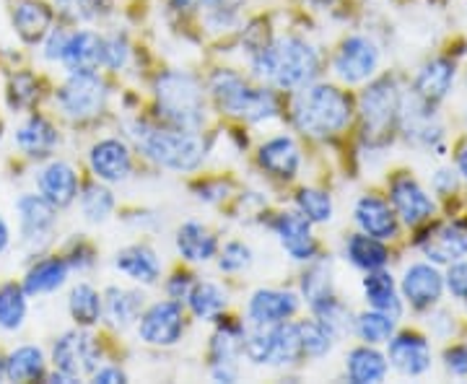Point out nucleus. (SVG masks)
I'll use <instances>...</instances> for the list:
<instances>
[{"mask_svg": "<svg viewBox=\"0 0 467 384\" xmlns=\"http://www.w3.org/2000/svg\"><path fill=\"white\" fill-rule=\"evenodd\" d=\"M252 70L278 88H304L319 73V55L299 36H281L273 45L254 50Z\"/></svg>", "mask_w": 467, "mask_h": 384, "instance_id": "obj_1", "label": "nucleus"}, {"mask_svg": "<svg viewBox=\"0 0 467 384\" xmlns=\"http://www.w3.org/2000/svg\"><path fill=\"white\" fill-rule=\"evenodd\" d=\"M353 118V104L335 86H304L294 101V122L301 133L312 138L343 133Z\"/></svg>", "mask_w": 467, "mask_h": 384, "instance_id": "obj_2", "label": "nucleus"}, {"mask_svg": "<svg viewBox=\"0 0 467 384\" xmlns=\"http://www.w3.org/2000/svg\"><path fill=\"white\" fill-rule=\"evenodd\" d=\"M133 138L143 153L159 167L174 169V171H195L205 159V143L195 135V130H180V128H149V125H133Z\"/></svg>", "mask_w": 467, "mask_h": 384, "instance_id": "obj_3", "label": "nucleus"}, {"mask_svg": "<svg viewBox=\"0 0 467 384\" xmlns=\"http://www.w3.org/2000/svg\"><path fill=\"white\" fill-rule=\"evenodd\" d=\"M156 101L171 128L198 130L205 119L201 84L182 70H169L156 78Z\"/></svg>", "mask_w": 467, "mask_h": 384, "instance_id": "obj_4", "label": "nucleus"}, {"mask_svg": "<svg viewBox=\"0 0 467 384\" xmlns=\"http://www.w3.org/2000/svg\"><path fill=\"white\" fill-rule=\"evenodd\" d=\"M211 94L216 104L232 118L263 122L278 115V99L267 88H252L234 70H216L211 78Z\"/></svg>", "mask_w": 467, "mask_h": 384, "instance_id": "obj_5", "label": "nucleus"}, {"mask_svg": "<svg viewBox=\"0 0 467 384\" xmlns=\"http://www.w3.org/2000/svg\"><path fill=\"white\" fill-rule=\"evenodd\" d=\"M400 88L395 78H379L361 94V119L364 135L371 146L387 143L400 119Z\"/></svg>", "mask_w": 467, "mask_h": 384, "instance_id": "obj_6", "label": "nucleus"}, {"mask_svg": "<svg viewBox=\"0 0 467 384\" xmlns=\"http://www.w3.org/2000/svg\"><path fill=\"white\" fill-rule=\"evenodd\" d=\"M57 107L70 119H91L99 115L107 101V86L97 73H70L57 91Z\"/></svg>", "mask_w": 467, "mask_h": 384, "instance_id": "obj_7", "label": "nucleus"}, {"mask_svg": "<svg viewBox=\"0 0 467 384\" xmlns=\"http://www.w3.org/2000/svg\"><path fill=\"white\" fill-rule=\"evenodd\" d=\"M52 364L60 374H66L67 379H78L84 374L97 371L99 364V346L94 343V337L88 333H66L57 337L55 348H52Z\"/></svg>", "mask_w": 467, "mask_h": 384, "instance_id": "obj_8", "label": "nucleus"}, {"mask_svg": "<svg viewBox=\"0 0 467 384\" xmlns=\"http://www.w3.org/2000/svg\"><path fill=\"white\" fill-rule=\"evenodd\" d=\"M184 333V319L182 306L177 301H156L153 306H149L140 322H138V335L143 343L149 346H174Z\"/></svg>", "mask_w": 467, "mask_h": 384, "instance_id": "obj_9", "label": "nucleus"}, {"mask_svg": "<svg viewBox=\"0 0 467 384\" xmlns=\"http://www.w3.org/2000/svg\"><path fill=\"white\" fill-rule=\"evenodd\" d=\"M379 66V50L367 36H348L335 55V73L346 84H361L374 76Z\"/></svg>", "mask_w": 467, "mask_h": 384, "instance_id": "obj_10", "label": "nucleus"}, {"mask_svg": "<svg viewBox=\"0 0 467 384\" xmlns=\"http://www.w3.org/2000/svg\"><path fill=\"white\" fill-rule=\"evenodd\" d=\"M400 119L402 130L408 135V140H413L416 146L423 149H439L441 150V135L444 128L439 125V119L431 112V104L423 101L413 94V99H405L400 104Z\"/></svg>", "mask_w": 467, "mask_h": 384, "instance_id": "obj_11", "label": "nucleus"}, {"mask_svg": "<svg viewBox=\"0 0 467 384\" xmlns=\"http://www.w3.org/2000/svg\"><path fill=\"white\" fill-rule=\"evenodd\" d=\"M389 201H392V211L408 223V226H418L426 218L434 213V201L426 195V190L408 174L395 177L389 184Z\"/></svg>", "mask_w": 467, "mask_h": 384, "instance_id": "obj_12", "label": "nucleus"}, {"mask_svg": "<svg viewBox=\"0 0 467 384\" xmlns=\"http://www.w3.org/2000/svg\"><path fill=\"white\" fill-rule=\"evenodd\" d=\"M88 164L101 182H125L130 177L133 159H130V149L122 140L104 138L88 153Z\"/></svg>", "mask_w": 467, "mask_h": 384, "instance_id": "obj_13", "label": "nucleus"}, {"mask_svg": "<svg viewBox=\"0 0 467 384\" xmlns=\"http://www.w3.org/2000/svg\"><path fill=\"white\" fill-rule=\"evenodd\" d=\"M299 309V299L291 291H275V288H260L252 294L247 304V315L257 327H270L294 317Z\"/></svg>", "mask_w": 467, "mask_h": 384, "instance_id": "obj_14", "label": "nucleus"}, {"mask_svg": "<svg viewBox=\"0 0 467 384\" xmlns=\"http://www.w3.org/2000/svg\"><path fill=\"white\" fill-rule=\"evenodd\" d=\"M444 291V275L431 263H416L405 270L402 278V294L416 309H429L441 299Z\"/></svg>", "mask_w": 467, "mask_h": 384, "instance_id": "obj_15", "label": "nucleus"}, {"mask_svg": "<svg viewBox=\"0 0 467 384\" xmlns=\"http://www.w3.org/2000/svg\"><path fill=\"white\" fill-rule=\"evenodd\" d=\"M273 232L278 234L284 250L294 257V260H312L317 244L312 239V221L304 216V213H281L273 221Z\"/></svg>", "mask_w": 467, "mask_h": 384, "instance_id": "obj_16", "label": "nucleus"}, {"mask_svg": "<svg viewBox=\"0 0 467 384\" xmlns=\"http://www.w3.org/2000/svg\"><path fill=\"white\" fill-rule=\"evenodd\" d=\"M389 361L405 377H420L431 367L429 340L418 333H402L389 340Z\"/></svg>", "mask_w": 467, "mask_h": 384, "instance_id": "obj_17", "label": "nucleus"}, {"mask_svg": "<svg viewBox=\"0 0 467 384\" xmlns=\"http://www.w3.org/2000/svg\"><path fill=\"white\" fill-rule=\"evenodd\" d=\"M18 223H21V236L26 242H36L52 234L57 223V208L42 195H24L16 202Z\"/></svg>", "mask_w": 467, "mask_h": 384, "instance_id": "obj_18", "label": "nucleus"}, {"mask_svg": "<svg viewBox=\"0 0 467 384\" xmlns=\"http://www.w3.org/2000/svg\"><path fill=\"white\" fill-rule=\"evenodd\" d=\"M60 60L70 73H97V67L104 66V36L86 29L70 34Z\"/></svg>", "mask_w": 467, "mask_h": 384, "instance_id": "obj_19", "label": "nucleus"}, {"mask_svg": "<svg viewBox=\"0 0 467 384\" xmlns=\"http://www.w3.org/2000/svg\"><path fill=\"white\" fill-rule=\"evenodd\" d=\"M356 223L361 226V232L374 239H392L398 236V213L389 208V202L377 198V195H364L356 202Z\"/></svg>", "mask_w": 467, "mask_h": 384, "instance_id": "obj_20", "label": "nucleus"}, {"mask_svg": "<svg viewBox=\"0 0 467 384\" xmlns=\"http://www.w3.org/2000/svg\"><path fill=\"white\" fill-rule=\"evenodd\" d=\"M426 257L431 263H457L467 254V226L462 223H444L436 226L431 234L420 242Z\"/></svg>", "mask_w": 467, "mask_h": 384, "instance_id": "obj_21", "label": "nucleus"}, {"mask_svg": "<svg viewBox=\"0 0 467 384\" xmlns=\"http://www.w3.org/2000/svg\"><path fill=\"white\" fill-rule=\"evenodd\" d=\"M39 192L45 201H50L55 208H67L78 198V177L66 161H52L50 167L42 169L39 174Z\"/></svg>", "mask_w": 467, "mask_h": 384, "instance_id": "obj_22", "label": "nucleus"}, {"mask_svg": "<svg viewBox=\"0 0 467 384\" xmlns=\"http://www.w3.org/2000/svg\"><path fill=\"white\" fill-rule=\"evenodd\" d=\"M301 156L296 143L288 135L270 138L265 146L260 149V167L270 171L278 180H294L299 171Z\"/></svg>", "mask_w": 467, "mask_h": 384, "instance_id": "obj_23", "label": "nucleus"}, {"mask_svg": "<svg viewBox=\"0 0 467 384\" xmlns=\"http://www.w3.org/2000/svg\"><path fill=\"white\" fill-rule=\"evenodd\" d=\"M52 24V11L42 0H18L14 8V26L18 36L29 45L42 42Z\"/></svg>", "mask_w": 467, "mask_h": 384, "instance_id": "obj_24", "label": "nucleus"}, {"mask_svg": "<svg viewBox=\"0 0 467 384\" xmlns=\"http://www.w3.org/2000/svg\"><path fill=\"white\" fill-rule=\"evenodd\" d=\"M115 265L128 278L146 285L156 284L159 275H161V263H159L156 252L146 247V244H133V247H125V250L117 252Z\"/></svg>", "mask_w": 467, "mask_h": 384, "instance_id": "obj_25", "label": "nucleus"}, {"mask_svg": "<svg viewBox=\"0 0 467 384\" xmlns=\"http://www.w3.org/2000/svg\"><path fill=\"white\" fill-rule=\"evenodd\" d=\"M451 84H454V66L444 57H436L418 70L413 94L423 101H429V104H436L450 94Z\"/></svg>", "mask_w": 467, "mask_h": 384, "instance_id": "obj_26", "label": "nucleus"}, {"mask_svg": "<svg viewBox=\"0 0 467 384\" xmlns=\"http://www.w3.org/2000/svg\"><path fill=\"white\" fill-rule=\"evenodd\" d=\"M140 309H143V294L128 291V288H109L104 294V301H101L104 317L117 330L130 327L135 319L140 317Z\"/></svg>", "mask_w": 467, "mask_h": 384, "instance_id": "obj_27", "label": "nucleus"}, {"mask_svg": "<svg viewBox=\"0 0 467 384\" xmlns=\"http://www.w3.org/2000/svg\"><path fill=\"white\" fill-rule=\"evenodd\" d=\"M304 356V346H301L299 325L291 322H278L270 325V361L273 367H294Z\"/></svg>", "mask_w": 467, "mask_h": 384, "instance_id": "obj_28", "label": "nucleus"}, {"mask_svg": "<svg viewBox=\"0 0 467 384\" xmlns=\"http://www.w3.org/2000/svg\"><path fill=\"white\" fill-rule=\"evenodd\" d=\"M177 250L190 263H205L216 254V236L198 221H187L177 232Z\"/></svg>", "mask_w": 467, "mask_h": 384, "instance_id": "obj_29", "label": "nucleus"}, {"mask_svg": "<svg viewBox=\"0 0 467 384\" xmlns=\"http://www.w3.org/2000/svg\"><path fill=\"white\" fill-rule=\"evenodd\" d=\"M67 273H70V263L63 257H47V260H39L36 265L26 273V281H24V291L26 294H52L57 291L60 285L67 281Z\"/></svg>", "mask_w": 467, "mask_h": 384, "instance_id": "obj_30", "label": "nucleus"}, {"mask_svg": "<svg viewBox=\"0 0 467 384\" xmlns=\"http://www.w3.org/2000/svg\"><path fill=\"white\" fill-rule=\"evenodd\" d=\"M364 294H367V301L377 312H384V315L395 319L402 315L400 296H398V288H395V281H392L389 273L371 270L367 281H364Z\"/></svg>", "mask_w": 467, "mask_h": 384, "instance_id": "obj_31", "label": "nucleus"}, {"mask_svg": "<svg viewBox=\"0 0 467 384\" xmlns=\"http://www.w3.org/2000/svg\"><path fill=\"white\" fill-rule=\"evenodd\" d=\"M16 143L29 156H47L57 146V133L47 119L34 115L16 130Z\"/></svg>", "mask_w": 467, "mask_h": 384, "instance_id": "obj_32", "label": "nucleus"}, {"mask_svg": "<svg viewBox=\"0 0 467 384\" xmlns=\"http://www.w3.org/2000/svg\"><path fill=\"white\" fill-rule=\"evenodd\" d=\"M348 379L353 384H377L387 377V361L379 351L361 346L348 353Z\"/></svg>", "mask_w": 467, "mask_h": 384, "instance_id": "obj_33", "label": "nucleus"}, {"mask_svg": "<svg viewBox=\"0 0 467 384\" xmlns=\"http://www.w3.org/2000/svg\"><path fill=\"white\" fill-rule=\"evenodd\" d=\"M3 364H5V379L11 382H32L45 374V356L36 346H21Z\"/></svg>", "mask_w": 467, "mask_h": 384, "instance_id": "obj_34", "label": "nucleus"}, {"mask_svg": "<svg viewBox=\"0 0 467 384\" xmlns=\"http://www.w3.org/2000/svg\"><path fill=\"white\" fill-rule=\"evenodd\" d=\"M346 254H348V260L353 265L367 270V273L379 270V267H384V263L389 260V252H387V247L382 244V239H374V236L368 234L350 236Z\"/></svg>", "mask_w": 467, "mask_h": 384, "instance_id": "obj_35", "label": "nucleus"}, {"mask_svg": "<svg viewBox=\"0 0 467 384\" xmlns=\"http://www.w3.org/2000/svg\"><path fill=\"white\" fill-rule=\"evenodd\" d=\"M67 309H70V317L76 319L81 327H91L99 322L101 315V296L97 294V288L88 284H78L70 291V299H67Z\"/></svg>", "mask_w": 467, "mask_h": 384, "instance_id": "obj_36", "label": "nucleus"}, {"mask_svg": "<svg viewBox=\"0 0 467 384\" xmlns=\"http://www.w3.org/2000/svg\"><path fill=\"white\" fill-rule=\"evenodd\" d=\"M187 301H190V309L192 315L201 319H213L223 312L226 306V294L218 288L216 284H192L190 294H187Z\"/></svg>", "mask_w": 467, "mask_h": 384, "instance_id": "obj_37", "label": "nucleus"}, {"mask_svg": "<svg viewBox=\"0 0 467 384\" xmlns=\"http://www.w3.org/2000/svg\"><path fill=\"white\" fill-rule=\"evenodd\" d=\"M26 317V296L16 284L0 288V327L3 330H18Z\"/></svg>", "mask_w": 467, "mask_h": 384, "instance_id": "obj_38", "label": "nucleus"}, {"mask_svg": "<svg viewBox=\"0 0 467 384\" xmlns=\"http://www.w3.org/2000/svg\"><path fill=\"white\" fill-rule=\"evenodd\" d=\"M299 333L301 346H304V356L319 358V356H327V353L333 351L335 333L330 327H325L319 319H306V322H301Z\"/></svg>", "mask_w": 467, "mask_h": 384, "instance_id": "obj_39", "label": "nucleus"}, {"mask_svg": "<svg viewBox=\"0 0 467 384\" xmlns=\"http://www.w3.org/2000/svg\"><path fill=\"white\" fill-rule=\"evenodd\" d=\"M395 333V317L384 315V312H367L361 317H356V335L368 343V346H377V343H384L389 340Z\"/></svg>", "mask_w": 467, "mask_h": 384, "instance_id": "obj_40", "label": "nucleus"}, {"mask_svg": "<svg viewBox=\"0 0 467 384\" xmlns=\"http://www.w3.org/2000/svg\"><path fill=\"white\" fill-rule=\"evenodd\" d=\"M301 291H304V299L312 304H317L325 296L333 294V278H330V263L317 260L315 265L304 273V281H301Z\"/></svg>", "mask_w": 467, "mask_h": 384, "instance_id": "obj_41", "label": "nucleus"}, {"mask_svg": "<svg viewBox=\"0 0 467 384\" xmlns=\"http://www.w3.org/2000/svg\"><path fill=\"white\" fill-rule=\"evenodd\" d=\"M112 208H115V198H112V192L107 187H101V184H88L86 187L84 195H81V211H84L88 223L107 221L109 213H112Z\"/></svg>", "mask_w": 467, "mask_h": 384, "instance_id": "obj_42", "label": "nucleus"}, {"mask_svg": "<svg viewBox=\"0 0 467 384\" xmlns=\"http://www.w3.org/2000/svg\"><path fill=\"white\" fill-rule=\"evenodd\" d=\"M312 312H315V319H319L325 327H330L335 333V337L337 335H343L346 330L350 327V312L346 309V304L343 301H337L330 294V296H325L322 301H317V304H312Z\"/></svg>", "mask_w": 467, "mask_h": 384, "instance_id": "obj_43", "label": "nucleus"}, {"mask_svg": "<svg viewBox=\"0 0 467 384\" xmlns=\"http://www.w3.org/2000/svg\"><path fill=\"white\" fill-rule=\"evenodd\" d=\"M296 202H299L301 213L309 218L312 223H327L333 218V201L322 190L304 187L299 195H296Z\"/></svg>", "mask_w": 467, "mask_h": 384, "instance_id": "obj_44", "label": "nucleus"}, {"mask_svg": "<svg viewBox=\"0 0 467 384\" xmlns=\"http://www.w3.org/2000/svg\"><path fill=\"white\" fill-rule=\"evenodd\" d=\"M39 97V88H36V81H34V76L29 73H18L11 78V84H8V101H11V107L14 109H26V107H32L34 101Z\"/></svg>", "mask_w": 467, "mask_h": 384, "instance_id": "obj_45", "label": "nucleus"}, {"mask_svg": "<svg viewBox=\"0 0 467 384\" xmlns=\"http://www.w3.org/2000/svg\"><path fill=\"white\" fill-rule=\"evenodd\" d=\"M252 265V250L247 244H242V242H229L223 252H221V257H218V267L223 270V273H239V270H244V267Z\"/></svg>", "mask_w": 467, "mask_h": 384, "instance_id": "obj_46", "label": "nucleus"}, {"mask_svg": "<svg viewBox=\"0 0 467 384\" xmlns=\"http://www.w3.org/2000/svg\"><path fill=\"white\" fill-rule=\"evenodd\" d=\"M128 55H130V47H128V39L119 36V34H112L104 39V66L112 67V70H119V67L128 63Z\"/></svg>", "mask_w": 467, "mask_h": 384, "instance_id": "obj_47", "label": "nucleus"}, {"mask_svg": "<svg viewBox=\"0 0 467 384\" xmlns=\"http://www.w3.org/2000/svg\"><path fill=\"white\" fill-rule=\"evenodd\" d=\"M447 288L451 296L457 299H467V263H450V273H447Z\"/></svg>", "mask_w": 467, "mask_h": 384, "instance_id": "obj_48", "label": "nucleus"}, {"mask_svg": "<svg viewBox=\"0 0 467 384\" xmlns=\"http://www.w3.org/2000/svg\"><path fill=\"white\" fill-rule=\"evenodd\" d=\"M57 11L70 21H84L91 16V3L88 0H55Z\"/></svg>", "mask_w": 467, "mask_h": 384, "instance_id": "obj_49", "label": "nucleus"}, {"mask_svg": "<svg viewBox=\"0 0 467 384\" xmlns=\"http://www.w3.org/2000/svg\"><path fill=\"white\" fill-rule=\"evenodd\" d=\"M444 364L454 377H467V346H454L444 353Z\"/></svg>", "mask_w": 467, "mask_h": 384, "instance_id": "obj_50", "label": "nucleus"}, {"mask_svg": "<svg viewBox=\"0 0 467 384\" xmlns=\"http://www.w3.org/2000/svg\"><path fill=\"white\" fill-rule=\"evenodd\" d=\"M67 34L63 29H55V32H47V45H45V57L47 60H60L63 57V50H66Z\"/></svg>", "mask_w": 467, "mask_h": 384, "instance_id": "obj_51", "label": "nucleus"}, {"mask_svg": "<svg viewBox=\"0 0 467 384\" xmlns=\"http://www.w3.org/2000/svg\"><path fill=\"white\" fill-rule=\"evenodd\" d=\"M190 288H192V278H190L187 273H177V275H174V278H171V281L167 284L169 296H171L174 301L187 299Z\"/></svg>", "mask_w": 467, "mask_h": 384, "instance_id": "obj_52", "label": "nucleus"}, {"mask_svg": "<svg viewBox=\"0 0 467 384\" xmlns=\"http://www.w3.org/2000/svg\"><path fill=\"white\" fill-rule=\"evenodd\" d=\"M434 190L439 192V195H451V192L457 190V177H454V171H450V169L436 171Z\"/></svg>", "mask_w": 467, "mask_h": 384, "instance_id": "obj_53", "label": "nucleus"}, {"mask_svg": "<svg viewBox=\"0 0 467 384\" xmlns=\"http://www.w3.org/2000/svg\"><path fill=\"white\" fill-rule=\"evenodd\" d=\"M94 382L122 384V382H128V377H125V371H119L117 367H104L94 371Z\"/></svg>", "mask_w": 467, "mask_h": 384, "instance_id": "obj_54", "label": "nucleus"}, {"mask_svg": "<svg viewBox=\"0 0 467 384\" xmlns=\"http://www.w3.org/2000/svg\"><path fill=\"white\" fill-rule=\"evenodd\" d=\"M174 3L182 5V8H218L226 0H174Z\"/></svg>", "mask_w": 467, "mask_h": 384, "instance_id": "obj_55", "label": "nucleus"}, {"mask_svg": "<svg viewBox=\"0 0 467 384\" xmlns=\"http://www.w3.org/2000/svg\"><path fill=\"white\" fill-rule=\"evenodd\" d=\"M8 226H5V221H3V218H0V252L5 250V247H8Z\"/></svg>", "mask_w": 467, "mask_h": 384, "instance_id": "obj_56", "label": "nucleus"}, {"mask_svg": "<svg viewBox=\"0 0 467 384\" xmlns=\"http://www.w3.org/2000/svg\"><path fill=\"white\" fill-rule=\"evenodd\" d=\"M457 167H460V171H462V177L467 180V146L462 149V153L457 156Z\"/></svg>", "mask_w": 467, "mask_h": 384, "instance_id": "obj_57", "label": "nucleus"}, {"mask_svg": "<svg viewBox=\"0 0 467 384\" xmlns=\"http://www.w3.org/2000/svg\"><path fill=\"white\" fill-rule=\"evenodd\" d=\"M465 301H467V299H465Z\"/></svg>", "mask_w": 467, "mask_h": 384, "instance_id": "obj_58", "label": "nucleus"}]
</instances>
